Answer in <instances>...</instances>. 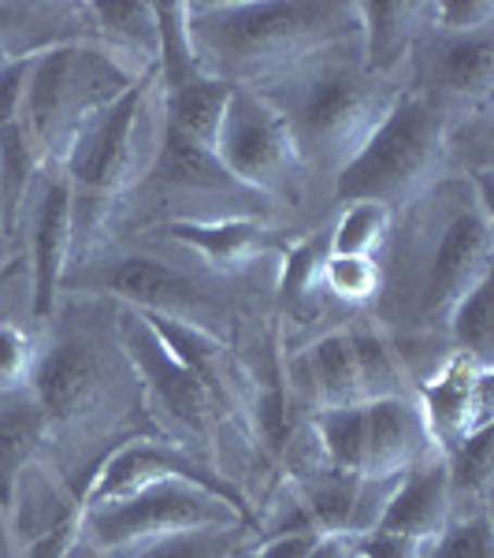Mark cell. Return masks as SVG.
I'll return each instance as SVG.
<instances>
[{
    "instance_id": "cell-1",
    "label": "cell",
    "mask_w": 494,
    "mask_h": 558,
    "mask_svg": "<svg viewBox=\"0 0 494 558\" xmlns=\"http://www.w3.org/2000/svg\"><path fill=\"white\" fill-rule=\"evenodd\" d=\"M186 38L201 75L257 86L305 57L361 38L346 0H197L186 4Z\"/></svg>"
},
{
    "instance_id": "cell-2",
    "label": "cell",
    "mask_w": 494,
    "mask_h": 558,
    "mask_svg": "<svg viewBox=\"0 0 494 558\" xmlns=\"http://www.w3.org/2000/svg\"><path fill=\"white\" fill-rule=\"evenodd\" d=\"M249 89L280 112L305 175L331 179L402 94L398 83H383L365 71L361 38L312 52Z\"/></svg>"
},
{
    "instance_id": "cell-3",
    "label": "cell",
    "mask_w": 494,
    "mask_h": 558,
    "mask_svg": "<svg viewBox=\"0 0 494 558\" xmlns=\"http://www.w3.org/2000/svg\"><path fill=\"white\" fill-rule=\"evenodd\" d=\"M402 216L412 228H402L406 254L420 257V265L412 268V320H446L450 305L483 276H491V197L472 179L446 172L428 194L406 205Z\"/></svg>"
},
{
    "instance_id": "cell-4",
    "label": "cell",
    "mask_w": 494,
    "mask_h": 558,
    "mask_svg": "<svg viewBox=\"0 0 494 558\" xmlns=\"http://www.w3.org/2000/svg\"><path fill=\"white\" fill-rule=\"evenodd\" d=\"M450 108L402 86L361 149L331 179V202H375L402 213L450 172Z\"/></svg>"
},
{
    "instance_id": "cell-5",
    "label": "cell",
    "mask_w": 494,
    "mask_h": 558,
    "mask_svg": "<svg viewBox=\"0 0 494 558\" xmlns=\"http://www.w3.org/2000/svg\"><path fill=\"white\" fill-rule=\"evenodd\" d=\"M152 101H157V68L146 71L94 120H86L60 160V172L71 186V265L94 246L112 205L146 175V165L138 160V128Z\"/></svg>"
},
{
    "instance_id": "cell-6",
    "label": "cell",
    "mask_w": 494,
    "mask_h": 558,
    "mask_svg": "<svg viewBox=\"0 0 494 558\" xmlns=\"http://www.w3.org/2000/svg\"><path fill=\"white\" fill-rule=\"evenodd\" d=\"M152 71V68H149ZM146 75L127 57L94 38L52 45L34 57L23 97V131L38 146L45 165H60L86 120Z\"/></svg>"
},
{
    "instance_id": "cell-7",
    "label": "cell",
    "mask_w": 494,
    "mask_h": 558,
    "mask_svg": "<svg viewBox=\"0 0 494 558\" xmlns=\"http://www.w3.org/2000/svg\"><path fill=\"white\" fill-rule=\"evenodd\" d=\"M235 525L254 529V518H246L238 507H231L227 499L212 495L201 484L178 481V476L146 484V488L123 495V499L89 507L83 514V533L108 555L127 551V547L141 544V539L186 533V529H235Z\"/></svg>"
},
{
    "instance_id": "cell-8",
    "label": "cell",
    "mask_w": 494,
    "mask_h": 558,
    "mask_svg": "<svg viewBox=\"0 0 494 558\" xmlns=\"http://www.w3.org/2000/svg\"><path fill=\"white\" fill-rule=\"evenodd\" d=\"M215 157L227 175L268 202L294 197L305 179L280 112L249 86H235L215 131Z\"/></svg>"
},
{
    "instance_id": "cell-9",
    "label": "cell",
    "mask_w": 494,
    "mask_h": 558,
    "mask_svg": "<svg viewBox=\"0 0 494 558\" xmlns=\"http://www.w3.org/2000/svg\"><path fill=\"white\" fill-rule=\"evenodd\" d=\"M64 287L89 294H108V299H120L131 310L190 320L201 324V328H209L205 320L223 317V302L215 299L212 287H205L197 276L175 268L172 260H160L152 254L78 260V265L67 268Z\"/></svg>"
},
{
    "instance_id": "cell-10",
    "label": "cell",
    "mask_w": 494,
    "mask_h": 558,
    "mask_svg": "<svg viewBox=\"0 0 494 558\" xmlns=\"http://www.w3.org/2000/svg\"><path fill=\"white\" fill-rule=\"evenodd\" d=\"M406 86L435 97L450 112H480L494 86V26L472 34H446L428 26L406 68Z\"/></svg>"
},
{
    "instance_id": "cell-11",
    "label": "cell",
    "mask_w": 494,
    "mask_h": 558,
    "mask_svg": "<svg viewBox=\"0 0 494 558\" xmlns=\"http://www.w3.org/2000/svg\"><path fill=\"white\" fill-rule=\"evenodd\" d=\"M168 476L201 484V488H209L212 495L227 499L231 507H238L246 518H254V510H249L246 495L238 492V484H231L223 473L209 470L205 462H197V458H190L186 451H178V447L157 444V439H127V444L112 447L108 458H101V465L89 473V481L78 488V495H75L78 510L86 514L89 507H101V502L123 499V495L146 488V484L168 481Z\"/></svg>"
},
{
    "instance_id": "cell-12",
    "label": "cell",
    "mask_w": 494,
    "mask_h": 558,
    "mask_svg": "<svg viewBox=\"0 0 494 558\" xmlns=\"http://www.w3.org/2000/svg\"><path fill=\"white\" fill-rule=\"evenodd\" d=\"M120 347L127 350L131 365L141 373L149 395L157 399V407L172 417L175 428L190 432V436H209L212 413L220 410V399L209 391V384L186 365H178L160 339L146 328V320L138 317V310L123 305L120 317Z\"/></svg>"
},
{
    "instance_id": "cell-13",
    "label": "cell",
    "mask_w": 494,
    "mask_h": 558,
    "mask_svg": "<svg viewBox=\"0 0 494 558\" xmlns=\"http://www.w3.org/2000/svg\"><path fill=\"white\" fill-rule=\"evenodd\" d=\"M30 216V310L49 324L71 265V186L60 165H45L26 197Z\"/></svg>"
},
{
    "instance_id": "cell-14",
    "label": "cell",
    "mask_w": 494,
    "mask_h": 558,
    "mask_svg": "<svg viewBox=\"0 0 494 558\" xmlns=\"http://www.w3.org/2000/svg\"><path fill=\"white\" fill-rule=\"evenodd\" d=\"M417 402L435 451H446L469 432L491 425V365H476L472 357L454 354L439 373H431L420 384Z\"/></svg>"
},
{
    "instance_id": "cell-15",
    "label": "cell",
    "mask_w": 494,
    "mask_h": 558,
    "mask_svg": "<svg viewBox=\"0 0 494 558\" xmlns=\"http://www.w3.org/2000/svg\"><path fill=\"white\" fill-rule=\"evenodd\" d=\"M435 451L417 395L365 402V470L372 481H398L412 462Z\"/></svg>"
},
{
    "instance_id": "cell-16",
    "label": "cell",
    "mask_w": 494,
    "mask_h": 558,
    "mask_svg": "<svg viewBox=\"0 0 494 558\" xmlns=\"http://www.w3.org/2000/svg\"><path fill=\"white\" fill-rule=\"evenodd\" d=\"M97 376H101V365H97V350L86 336L60 331V336L41 350L38 362H34L30 395L38 399L49 428L78 417V410L94 399Z\"/></svg>"
},
{
    "instance_id": "cell-17",
    "label": "cell",
    "mask_w": 494,
    "mask_h": 558,
    "mask_svg": "<svg viewBox=\"0 0 494 558\" xmlns=\"http://www.w3.org/2000/svg\"><path fill=\"white\" fill-rule=\"evenodd\" d=\"M286 384L301 402L312 410L354 407L365 402L361 395V368H357L354 331L335 328L328 336L312 339L309 347L286 362Z\"/></svg>"
},
{
    "instance_id": "cell-18",
    "label": "cell",
    "mask_w": 494,
    "mask_h": 558,
    "mask_svg": "<svg viewBox=\"0 0 494 558\" xmlns=\"http://www.w3.org/2000/svg\"><path fill=\"white\" fill-rule=\"evenodd\" d=\"M450 518H454V502H450V481H446V462L439 451H428L420 462H412L394 481L375 529L424 544Z\"/></svg>"
},
{
    "instance_id": "cell-19",
    "label": "cell",
    "mask_w": 494,
    "mask_h": 558,
    "mask_svg": "<svg viewBox=\"0 0 494 558\" xmlns=\"http://www.w3.org/2000/svg\"><path fill=\"white\" fill-rule=\"evenodd\" d=\"M361 20V64L368 75L383 83L406 86V68L417 49V38L424 31L428 4H402V0H361L357 4Z\"/></svg>"
},
{
    "instance_id": "cell-20",
    "label": "cell",
    "mask_w": 494,
    "mask_h": 558,
    "mask_svg": "<svg viewBox=\"0 0 494 558\" xmlns=\"http://www.w3.org/2000/svg\"><path fill=\"white\" fill-rule=\"evenodd\" d=\"M168 239H175L178 246L194 250L197 257H205V265L215 272L235 276L242 268L257 265V257H264L275 246V231L264 216H220V220H168L164 228Z\"/></svg>"
},
{
    "instance_id": "cell-21",
    "label": "cell",
    "mask_w": 494,
    "mask_h": 558,
    "mask_svg": "<svg viewBox=\"0 0 494 558\" xmlns=\"http://www.w3.org/2000/svg\"><path fill=\"white\" fill-rule=\"evenodd\" d=\"M89 38L83 4H34L0 0V64L23 57H38L52 45Z\"/></svg>"
},
{
    "instance_id": "cell-22",
    "label": "cell",
    "mask_w": 494,
    "mask_h": 558,
    "mask_svg": "<svg viewBox=\"0 0 494 558\" xmlns=\"http://www.w3.org/2000/svg\"><path fill=\"white\" fill-rule=\"evenodd\" d=\"M45 432H49V421H45L30 387L0 391V514L4 518H12L23 470L38 454Z\"/></svg>"
},
{
    "instance_id": "cell-23",
    "label": "cell",
    "mask_w": 494,
    "mask_h": 558,
    "mask_svg": "<svg viewBox=\"0 0 494 558\" xmlns=\"http://www.w3.org/2000/svg\"><path fill=\"white\" fill-rule=\"evenodd\" d=\"M231 89L235 86L220 83L212 75H197L190 83H178L168 89L157 86L160 128H168L186 142H197L205 149H215V131H220Z\"/></svg>"
},
{
    "instance_id": "cell-24",
    "label": "cell",
    "mask_w": 494,
    "mask_h": 558,
    "mask_svg": "<svg viewBox=\"0 0 494 558\" xmlns=\"http://www.w3.org/2000/svg\"><path fill=\"white\" fill-rule=\"evenodd\" d=\"M86 31L104 49L127 57L141 71L157 68V12L152 0H108V4H83Z\"/></svg>"
},
{
    "instance_id": "cell-25",
    "label": "cell",
    "mask_w": 494,
    "mask_h": 558,
    "mask_svg": "<svg viewBox=\"0 0 494 558\" xmlns=\"http://www.w3.org/2000/svg\"><path fill=\"white\" fill-rule=\"evenodd\" d=\"M494 279L483 276L480 283L461 294L450 313H446V331H450L454 347L461 357H472L476 365H491L494 354V313H491Z\"/></svg>"
},
{
    "instance_id": "cell-26",
    "label": "cell",
    "mask_w": 494,
    "mask_h": 558,
    "mask_svg": "<svg viewBox=\"0 0 494 558\" xmlns=\"http://www.w3.org/2000/svg\"><path fill=\"white\" fill-rule=\"evenodd\" d=\"M491 447H494V428H476L465 439H457L454 447H446V481H450V502H476L483 510L491 495Z\"/></svg>"
},
{
    "instance_id": "cell-27",
    "label": "cell",
    "mask_w": 494,
    "mask_h": 558,
    "mask_svg": "<svg viewBox=\"0 0 494 558\" xmlns=\"http://www.w3.org/2000/svg\"><path fill=\"white\" fill-rule=\"evenodd\" d=\"M394 213L375 202H349L331 220V254L338 257H380L391 242Z\"/></svg>"
},
{
    "instance_id": "cell-28",
    "label": "cell",
    "mask_w": 494,
    "mask_h": 558,
    "mask_svg": "<svg viewBox=\"0 0 494 558\" xmlns=\"http://www.w3.org/2000/svg\"><path fill=\"white\" fill-rule=\"evenodd\" d=\"M323 462L331 470L361 473L365 470V402L354 407H331L312 413Z\"/></svg>"
},
{
    "instance_id": "cell-29",
    "label": "cell",
    "mask_w": 494,
    "mask_h": 558,
    "mask_svg": "<svg viewBox=\"0 0 494 558\" xmlns=\"http://www.w3.org/2000/svg\"><path fill=\"white\" fill-rule=\"evenodd\" d=\"M246 536V525L235 529H186V533L141 539L120 551V558H235Z\"/></svg>"
},
{
    "instance_id": "cell-30",
    "label": "cell",
    "mask_w": 494,
    "mask_h": 558,
    "mask_svg": "<svg viewBox=\"0 0 494 558\" xmlns=\"http://www.w3.org/2000/svg\"><path fill=\"white\" fill-rule=\"evenodd\" d=\"M320 283L328 287L335 299L346 305H368L383 299V287H387V272H383L380 257H338L331 254L323 260Z\"/></svg>"
},
{
    "instance_id": "cell-31",
    "label": "cell",
    "mask_w": 494,
    "mask_h": 558,
    "mask_svg": "<svg viewBox=\"0 0 494 558\" xmlns=\"http://www.w3.org/2000/svg\"><path fill=\"white\" fill-rule=\"evenodd\" d=\"M417 558H494V533L487 510L450 518L435 536L420 544Z\"/></svg>"
},
{
    "instance_id": "cell-32",
    "label": "cell",
    "mask_w": 494,
    "mask_h": 558,
    "mask_svg": "<svg viewBox=\"0 0 494 558\" xmlns=\"http://www.w3.org/2000/svg\"><path fill=\"white\" fill-rule=\"evenodd\" d=\"M331 257V223L309 231L305 239H298L294 246H286L283 257V276H280V291L286 302H301L312 287L320 283L323 260Z\"/></svg>"
},
{
    "instance_id": "cell-33",
    "label": "cell",
    "mask_w": 494,
    "mask_h": 558,
    "mask_svg": "<svg viewBox=\"0 0 494 558\" xmlns=\"http://www.w3.org/2000/svg\"><path fill=\"white\" fill-rule=\"evenodd\" d=\"M38 350L34 339L15 324H0V391H23L30 387Z\"/></svg>"
},
{
    "instance_id": "cell-34",
    "label": "cell",
    "mask_w": 494,
    "mask_h": 558,
    "mask_svg": "<svg viewBox=\"0 0 494 558\" xmlns=\"http://www.w3.org/2000/svg\"><path fill=\"white\" fill-rule=\"evenodd\" d=\"M78 536H83V510H78L75 499H64L49 525L26 547V558H67Z\"/></svg>"
},
{
    "instance_id": "cell-35",
    "label": "cell",
    "mask_w": 494,
    "mask_h": 558,
    "mask_svg": "<svg viewBox=\"0 0 494 558\" xmlns=\"http://www.w3.org/2000/svg\"><path fill=\"white\" fill-rule=\"evenodd\" d=\"M428 26L446 34H472L494 26V0H435L428 4Z\"/></svg>"
},
{
    "instance_id": "cell-36",
    "label": "cell",
    "mask_w": 494,
    "mask_h": 558,
    "mask_svg": "<svg viewBox=\"0 0 494 558\" xmlns=\"http://www.w3.org/2000/svg\"><path fill=\"white\" fill-rule=\"evenodd\" d=\"M30 68H34V57L0 64V131L12 128L15 120H23V97H26Z\"/></svg>"
},
{
    "instance_id": "cell-37",
    "label": "cell",
    "mask_w": 494,
    "mask_h": 558,
    "mask_svg": "<svg viewBox=\"0 0 494 558\" xmlns=\"http://www.w3.org/2000/svg\"><path fill=\"white\" fill-rule=\"evenodd\" d=\"M420 544L398 533H383V529H368L357 536V558H417Z\"/></svg>"
},
{
    "instance_id": "cell-38",
    "label": "cell",
    "mask_w": 494,
    "mask_h": 558,
    "mask_svg": "<svg viewBox=\"0 0 494 558\" xmlns=\"http://www.w3.org/2000/svg\"><path fill=\"white\" fill-rule=\"evenodd\" d=\"M320 533H272L257 547L254 558H305Z\"/></svg>"
},
{
    "instance_id": "cell-39",
    "label": "cell",
    "mask_w": 494,
    "mask_h": 558,
    "mask_svg": "<svg viewBox=\"0 0 494 558\" xmlns=\"http://www.w3.org/2000/svg\"><path fill=\"white\" fill-rule=\"evenodd\" d=\"M305 558H357V536L349 533H320Z\"/></svg>"
}]
</instances>
